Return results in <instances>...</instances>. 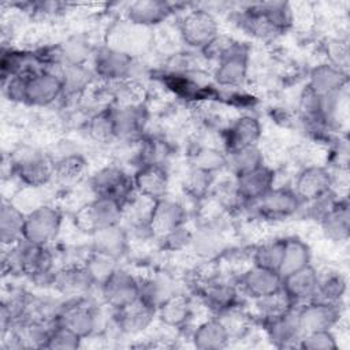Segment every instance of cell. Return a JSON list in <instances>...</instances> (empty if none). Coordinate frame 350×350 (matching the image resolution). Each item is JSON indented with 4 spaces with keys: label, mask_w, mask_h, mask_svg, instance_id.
Returning <instances> with one entry per match:
<instances>
[{
    "label": "cell",
    "mask_w": 350,
    "mask_h": 350,
    "mask_svg": "<svg viewBox=\"0 0 350 350\" xmlns=\"http://www.w3.org/2000/svg\"><path fill=\"white\" fill-rule=\"evenodd\" d=\"M10 175L30 189L46 186L55 179L53 160L49 153L36 148H21L10 157Z\"/></svg>",
    "instance_id": "obj_3"
},
{
    "label": "cell",
    "mask_w": 350,
    "mask_h": 350,
    "mask_svg": "<svg viewBox=\"0 0 350 350\" xmlns=\"http://www.w3.org/2000/svg\"><path fill=\"white\" fill-rule=\"evenodd\" d=\"M227 154L226 168L230 171L231 176H238L245 172H249L262 164H265L264 153L258 145L242 148Z\"/></svg>",
    "instance_id": "obj_40"
},
{
    "label": "cell",
    "mask_w": 350,
    "mask_h": 350,
    "mask_svg": "<svg viewBox=\"0 0 350 350\" xmlns=\"http://www.w3.org/2000/svg\"><path fill=\"white\" fill-rule=\"evenodd\" d=\"M190 247L201 257L211 258L224 249L221 231L213 226H204L191 234Z\"/></svg>",
    "instance_id": "obj_41"
},
{
    "label": "cell",
    "mask_w": 350,
    "mask_h": 350,
    "mask_svg": "<svg viewBox=\"0 0 350 350\" xmlns=\"http://www.w3.org/2000/svg\"><path fill=\"white\" fill-rule=\"evenodd\" d=\"M302 201L293 186H273L260 200L250 204L256 215L262 220H284L302 211Z\"/></svg>",
    "instance_id": "obj_9"
},
{
    "label": "cell",
    "mask_w": 350,
    "mask_h": 350,
    "mask_svg": "<svg viewBox=\"0 0 350 350\" xmlns=\"http://www.w3.org/2000/svg\"><path fill=\"white\" fill-rule=\"evenodd\" d=\"M116 260L107 257L104 254H100L97 252H90V254L86 257V260L83 261V264L86 265V268L89 269L92 278L94 279L96 284L98 286L100 283H103L107 276L115 269L118 268L116 265Z\"/></svg>",
    "instance_id": "obj_49"
},
{
    "label": "cell",
    "mask_w": 350,
    "mask_h": 350,
    "mask_svg": "<svg viewBox=\"0 0 350 350\" xmlns=\"http://www.w3.org/2000/svg\"><path fill=\"white\" fill-rule=\"evenodd\" d=\"M172 14L174 4L164 0H138L130 3L126 10L127 22L142 29L161 25Z\"/></svg>",
    "instance_id": "obj_25"
},
{
    "label": "cell",
    "mask_w": 350,
    "mask_h": 350,
    "mask_svg": "<svg viewBox=\"0 0 350 350\" xmlns=\"http://www.w3.org/2000/svg\"><path fill=\"white\" fill-rule=\"evenodd\" d=\"M191 343L200 350H219L230 345L231 334L226 324L217 317L201 321L191 332Z\"/></svg>",
    "instance_id": "obj_30"
},
{
    "label": "cell",
    "mask_w": 350,
    "mask_h": 350,
    "mask_svg": "<svg viewBox=\"0 0 350 350\" xmlns=\"http://www.w3.org/2000/svg\"><path fill=\"white\" fill-rule=\"evenodd\" d=\"M191 234L193 232L189 231V228L186 226H183V227H179L157 239L160 241V245L163 249H165L168 252H179V250H183L190 246Z\"/></svg>",
    "instance_id": "obj_50"
},
{
    "label": "cell",
    "mask_w": 350,
    "mask_h": 350,
    "mask_svg": "<svg viewBox=\"0 0 350 350\" xmlns=\"http://www.w3.org/2000/svg\"><path fill=\"white\" fill-rule=\"evenodd\" d=\"M215 174L189 167V171L182 182V189L187 197L200 201L211 196L212 189L215 186Z\"/></svg>",
    "instance_id": "obj_45"
},
{
    "label": "cell",
    "mask_w": 350,
    "mask_h": 350,
    "mask_svg": "<svg viewBox=\"0 0 350 350\" xmlns=\"http://www.w3.org/2000/svg\"><path fill=\"white\" fill-rule=\"evenodd\" d=\"M331 150L328 153L329 167L338 171H347L349 168V144L347 139H335L331 141Z\"/></svg>",
    "instance_id": "obj_51"
},
{
    "label": "cell",
    "mask_w": 350,
    "mask_h": 350,
    "mask_svg": "<svg viewBox=\"0 0 350 350\" xmlns=\"http://www.w3.org/2000/svg\"><path fill=\"white\" fill-rule=\"evenodd\" d=\"M137 66L131 53L103 45L92 53V71L104 83L130 81Z\"/></svg>",
    "instance_id": "obj_4"
},
{
    "label": "cell",
    "mask_w": 350,
    "mask_h": 350,
    "mask_svg": "<svg viewBox=\"0 0 350 350\" xmlns=\"http://www.w3.org/2000/svg\"><path fill=\"white\" fill-rule=\"evenodd\" d=\"M335 178L325 165H305L295 176L293 189L302 202L317 200L334 191Z\"/></svg>",
    "instance_id": "obj_14"
},
{
    "label": "cell",
    "mask_w": 350,
    "mask_h": 350,
    "mask_svg": "<svg viewBox=\"0 0 350 350\" xmlns=\"http://www.w3.org/2000/svg\"><path fill=\"white\" fill-rule=\"evenodd\" d=\"M113 119L118 141L139 142L144 138V131L148 123L146 107L141 104L113 105Z\"/></svg>",
    "instance_id": "obj_18"
},
{
    "label": "cell",
    "mask_w": 350,
    "mask_h": 350,
    "mask_svg": "<svg viewBox=\"0 0 350 350\" xmlns=\"http://www.w3.org/2000/svg\"><path fill=\"white\" fill-rule=\"evenodd\" d=\"M100 308L86 297L66 298L60 304L56 323L68 328L82 339L98 335L104 329Z\"/></svg>",
    "instance_id": "obj_2"
},
{
    "label": "cell",
    "mask_w": 350,
    "mask_h": 350,
    "mask_svg": "<svg viewBox=\"0 0 350 350\" xmlns=\"http://www.w3.org/2000/svg\"><path fill=\"white\" fill-rule=\"evenodd\" d=\"M284 238L275 237L258 243L252 252V264L279 272L283 257Z\"/></svg>",
    "instance_id": "obj_42"
},
{
    "label": "cell",
    "mask_w": 350,
    "mask_h": 350,
    "mask_svg": "<svg viewBox=\"0 0 350 350\" xmlns=\"http://www.w3.org/2000/svg\"><path fill=\"white\" fill-rule=\"evenodd\" d=\"M92 237V250L119 261L129 249L130 235L122 224L96 231Z\"/></svg>",
    "instance_id": "obj_29"
},
{
    "label": "cell",
    "mask_w": 350,
    "mask_h": 350,
    "mask_svg": "<svg viewBox=\"0 0 350 350\" xmlns=\"http://www.w3.org/2000/svg\"><path fill=\"white\" fill-rule=\"evenodd\" d=\"M94 197H105L126 206L135 196L133 175L119 165H105L94 172L89 180Z\"/></svg>",
    "instance_id": "obj_6"
},
{
    "label": "cell",
    "mask_w": 350,
    "mask_h": 350,
    "mask_svg": "<svg viewBox=\"0 0 350 350\" xmlns=\"http://www.w3.org/2000/svg\"><path fill=\"white\" fill-rule=\"evenodd\" d=\"M63 213L51 204H41L26 213L23 239L36 245L51 246L62 231Z\"/></svg>",
    "instance_id": "obj_7"
},
{
    "label": "cell",
    "mask_w": 350,
    "mask_h": 350,
    "mask_svg": "<svg viewBox=\"0 0 350 350\" xmlns=\"http://www.w3.org/2000/svg\"><path fill=\"white\" fill-rule=\"evenodd\" d=\"M170 157H171V146L164 138L144 137L139 141L138 165L156 164V165L167 167Z\"/></svg>",
    "instance_id": "obj_44"
},
{
    "label": "cell",
    "mask_w": 350,
    "mask_h": 350,
    "mask_svg": "<svg viewBox=\"0 0 350 350\" xmlns=\"http://www.w3.org/2000/svg\"><path fill=\"white\" fill-rule=\"evenodd\" d=\"M211 196H213L216 204L227 213H238L249 206V204H246V201L239 194L232 176L231 179L215 183Z\"/></svg>",
    "instance_id": "obj_46"
},
{
    "label": "cell",
    "mask_w": 350,
    "mask_h": 350,
    "mask_svg": "<svg viewBox=\"0 0 350 350\" xmlns=\"http://www.w3.org/2000/svg\"><path fill=\"white\" fill-rule=\"evenodd\" d=\"M219 34V22L216 16L204 8L190 10L179 22L180 40L189 48L196 51L206 48Z\"/></svg>",
    "instance_id": "obj_8"
},
{
    "label": "cell",
    "mask_w": 350,
    "mask_h": 350,
    "mask_svg": "<svg viewBox=\"0 0 350 350\" xmlns=\"http://www.w3.org/2000/svg\"><path fill=\"white\" fill-rule=\"evenodd\" d=\"M312 264V250L309 245L299 237H286L283 257L279 267V275L282 278L299 271Z\"/></svg>",
    "instance_id": "obj_34"
},
{
    "label": "cell",
    "mask_w": 350,
    "mask_h": 350,
    "mask_svg": "<svg viewBox=\"0 0 350 350\" xmlns=\"http://www.w3.org/2000/svg\"><path fill=\"white\" fill-rule=\"evenodd\" d=\"M97 286L83 262H72L56 268L52 287L66 298L86 297Z\"/></svg>",
    "instance_id": "obj_16"
},
{
    "label": "cell",
    "mask_w": 350,
    "mask_h": 350,
    "mask_svg": "<svg viewBox=\"0 0 350 350\" xmlns=\"http://www.w3.org/2000/svg\"><path fill=\"white\" fill-rule=\"evenodd\" d=\"M282 282L283 279L279 272L253 264L237 279L241 294L250 298L252 301L280 290Z\"/></svg>",
    "instance_id": "obj_21"
},
{
    "label": "cell",
    "mask_w": 350,
    "mask_h": 350,
    "mask_svg": "<svg viewBox=\"0 0 350 350\" xmlns=\"http://www.w3.org/2000/svg\"><path fill=\"white\" fill-rule=\"evenodd\" d=\"M98 290L104 304L112 310H119L138 299L139 278L118 267L98 284Z\"/></svg>",
    "instance_id": "obj_10"
},
{
    "label": "cell",
    "mask_w": 350,
    "mask_h": 350,
    "mask_svg": "<svg viewBox=\"0 0 350 350\" xmlns=\"http://www.w3.org/2000/svg\"><path fill=\"white\" fill-rule=\"evenodd\" d=\"M82 338L70 331L68 328L55 324L49 332L45 349L51 350H74L82 346Z\"/></svg>",
    "instance_id": "obj_47"
},
{
    "label": "cell",
    "mask_w": 350,
    "mask_h": 350,
    "mask_svg": "<svg viewBox=\"0 0 350 350\" xmlns=\"http://www.w3.org/2000/svg\"><path fill=\"white\" fill-rule=\"evenodd\" d=\"M194 316L193 302L185 294H174L157 308V320L172 329L185 328Z\"/></svg>",
    "instance_id": "obj_31"
},
{
    "label": "cell",
    "mask_w": 350,
    "mask_h": 350,
    "mask_svg": "<svg viewBox=\"0 0 350 350\" xmlns=\"http://www.w3.org/2000/svg\"><path fill=\"white\" fill-rule=\"evenodd\" d=\"M55 168V179L62 185H72L79 182L88 172V160L78 150H67L52 157Z\"/></svg>",
    "instance_id": "obj_33"
},
{
    "label": "cell",
    "mask_w": 350,
    "mask_h": 350,
    "mask_svg": "<svg viewBox=\"0 0 350 350\" xmlns=\"http://www.w3.org/2000/svg\"><path fill=\"white\" fill-rule=\"evenodd\" d=\"M189 163V165L193 168H198L216 175L219 171L226 168L227 154L224 150H220L213 146L197 145L190 152Z\"/></svg>",
    "instance_id": "obj_43"
},
{
    "label": "cell",
    "mask_w": 350,
    "mask_h": 350,
    "mask_svg": "<svg viewBox=\"0 0 350 350\" xmlns=\"http://www.w3.org/2000/svg\"><path fill=\"white\" fill-rule=\"evenodd\" d=\"M3 273L29 278L38 286H52L55 253L48 245H36L26 239L12 246H3Z\"/></svg>",
    "instance_id": "obj_1"
},
{
    "label": "cell",
    "mask_w": 350,
    "mask_h": 350,
    "mask_svg": "<svg viewBox=\"0 0 350 350\" xmlns=\"http://www.w3.org/2000/svg\"><path fill=\"white\" fill-rule=\"evenodd\" d=\"M86 133L92 141L101 145H108L118 141L112 104L103 107L88 119Z\"/></svg>",
    "instance_id": "obj_36"
},
{
    "label": "cell",
    "mask_w": 350,
    "mask_h": 350,
    "mask_svg": "<svg viewBox=\"0 0 350 350\" xmlns=\"http://www.w3.org/2000/svg\"><path fill=\"white\" fill-rule=\"evenodd\" d=\"M237 189L246 204H253L260 200L269 189L275 186L276 172L268 164H262L249 172L232 176Z\"/></svg>",
    "instance_id": "obj_26"
},
{
    "label": "cell",
    "mask_w": 350,
    "mask_h": 350,
    "mask_svg": "<svg viewBox=\"0 0 350 350\" xmlns=\"http://www.w3.org/2000/svg\"><path fill=\"white\" fill-rule=\"evenodd\" d=\"M262 329L267 335V339L279 349L298 347L302 331L298 323L297 308L293 310L273 317L271 320L262 321Z\"/></svg>",
    "instance_id": "obj_23"
},
{
    "label": "cell",
    "mask_w": 350,
    "mask_h": 350,
    "mask_svg": "<svg viewBox=\"0 0 350 350\" xmlns=\"http://www.w3.org/2000/svg\"><path fill=\"white\" fill-rule=\"evenodd\" d=\"M123 216L124 206L120 202L105 197H94L78 209L74 221L79 231L92 235L98 230L122 224Z\"/></svg>",
    "instance_id": "obj_5"
},
{
    "label": "cell",
    "mask_w": 350,
    "mask_h": 350,
    "mask_svg": "<svg viewBox=\"0 0 350 350\" xmlns=\"http://www.w3.org/2000/svg\"><path fill=\"white\" fill-rule=\"evenodd\" d=\"M327 53H328V63L346 70L347 60H349V46L346 40H342V38L331 40L329 44L327 45Z\"/></svg>",
    "instance_id": "obj_52"
},
{
    "label": "cell",
    "mask_w": 350,
    "mask_h": 350,
    "mask_svg": "<svg viewBox=\"0 0 350 350\" xmlns=\"http://www.w3.org/2000/svg\"><path fill=\"white\" fill-rule=\"evenodd\" d=\"M202 304L216 314L224 313L234 308H239L241 290L237 280L232 282L217 273L205 279L198 290Z\"/></svg>",
    "instance_id": "obj_11"
},
{
    "label": "cell",
    "mask_w": 350,
    "mask_h": 350,
    "mask_svg": "<svg viewBox=\"0 0 350 350\" xmlns=\"http://www.w3.org/2000/svg\"><path fill=\"white\" fill-rule=\"evenodd\" d=\"M133 180L137 194L146 200L154 202L168 197L170 175L167 167L156 164L138 165L133 174Z\"/></svg>",
    "instance_id": "obj_20"
},
{
    "label": "cell",
    "mask_w": 350,
    "mask_h": 350,
    "mask_svg": "<svg viewBox=\"0 0 350 350\" xmlns=\"http://www.w3.org/2000/svg\"><path fill=\"white\" fill-rule=\"evenodd\" d=\"M112 321L123 335H139L150 328L157 319V310L141 299L112 310Z\"/></svg>",
    "instance_id": "obj_22"
},
{
    "label": "cell",
    "mask_w": 350,
    "mask_h": 350,
    "mask_svg": "<svg viewBox=\"0 0 350 350\" xmlns=\"http://www.w3.org/2000/svg\"><path fill=\"white\" fill-rule=\"evenodd\" d=\"M63 83V97L74 98L85 93L94 81L92 68L85 64H63L59 72Z\"/></svg>",
    "instance_id": "obj_35"
},
{
    "label": "cell",
    "mask_w": 350,
    "mask_h": 350,
    "mask_svg": "<svg viewBox=\"0 0 350 350\" xmlns=\"http://www.w3.org/2000/svg\"><path fill=\"white\" fill-rule=\"evenodd\" d=\"M249 48L237 41L235 45L216 62L213 79L221 88H241L247 79Z\"/></svg>",
    "instance_id": "obj_12"
},
{
    "label": "cell",
    "mask_w": 350,
    "mask_h": 350,
    "mask_svg": "<svg viewBox=\"0 0 350 350\" xmlns=\"http://www.w3.org/2000/svg\"><path fill=\"white\" fill-rule=\"evenodd\" d=\"M319 224L327 239L342 243L350 234V205L346 197H338L327 212L320 217Z\"/></svg>",
    "instance_id": "obj_27"
},
{
    "label": "cell",
    "mask_w": 350,
    "mask_h": 350,
    "mask_svg": "<svg viewBox=\"0 0 350 350\" xmlns=\"http://www.w3.org/2000/svg\"><path fill=\"white\" fill-rule=\"evenodd\" d=\"M298 347L305 350H336L338 340L332 329L312 331L302 334Z\"/></svg>",
    "instance_id": "obj_48"
},
{
    "label": "cell",
    "mask_w": 350,
    "mask_h": 350,
    "mask_svg": "<svg viewBox=\"0 0 350 350\" xmlns=\"http://www.w3.org/2000/svg\"><path fill=\"white\" fill-rule=\"evenodd\" d=\"M253 306H254L256 317L260 319L261 323L271 320L273 317L282 316L293 310L294 308H297L291 301V298L287 295V293L283 290V287L265 297L253 299Z\"/></svg>",
    "instance_id": "obj_39"
},
{
    "label": "cell",
    "mask_w": 350,
    "mask_h": 350,
    "mask_svg": "<svg viewBox=\"0 0 350 350\" xmlns=\"http://www.w3.org/2000/svg\"><path fill=\"white\" fill-rule=\"evenodd\" d=\"M26 213L11 201H3L0 208V242L12 246L23 239Z\"/></svg>",
    "instance_id": "obj_32"
},
{
    "label": "cell",
    "mask_w": 350,
    "mask_h": 350,
    "mask_svg": "<svg viewBox=\"0 0 350 350\" xmlns=\"http://www.w3.org/2000/svg\"><path fill=\"white\" fill-rule=\"evenodd\" d=\"M347 82V70L325 62L314 66L309 71L306 86L320 97L327 98L336 93L345 92Z\"/></svg>",
    "instance_id": "obj_24"
},
{
    "label": "cell",
    "mask_w": 350,
    "mask_h": 350,
    "mask_svg": "<svg viewBox=\"0 0 350 350\" xmlns=\"http://www.w3.org/2000/svg\"><path fill=\"white\" fill-rule=\"evenodd\" d=\"M174 294H176L174 284L165 275L156 273L144 279L139 278L138 299L150 305L156 310L165 299H168Z\"/></svg>",
    "instance_id": "obj_37"
},
{
    "label": "cell",
    "mask_w": 350,
    "mask_h": 350,
    "mask_svg": "<svg viewBox=\"0 0 350 350\" xmlns=\"http://www.w3.org/2000/svg\"><path fill=\"white\" fill-rule=\"evenodd\" d=\"M63 97V83L59 72L41 70L26 75L25 101L29 107H49Z\"/></svg>",
    "instance_id": "obj_13"
},
{
    "label": "cell",
    "mask_w": 350,
    "mask_h": 350,
    "mask_svg": "<svg viewBox=\"0 0 350 350\" xmlns=\"http://www.w3.org/2000/svg\"><path fill=\"white\" fill-rule=\"evenodd\" d=\"M282 287L295 306L314 301L319 284V272L310 264L282 278Z\"/></svg>",
    "instance_id": "obj_28"
},
{
    "label": "cell",
    "mask_w": 350,
    "mask_h": 350,
    "mask_svg": "<svg viewBox=\"0 0 350 350\" xmlns=\"http://www.w3.org/2000/svg\"><path fill=\"white\" fill-rule=\"evenodd\" d=\"M261 137V122L253 115H242L237 118L221 131L223 146L226 153L258 145Z\"/></svg>",
    "instance_id": "obj_19"
},
{
    "label": "cell",
    "mask_w": 350,
    "mask_h": 350,
    "mask_svg": "<svg viewBox=\"0 0 350 350\" xmlns=\"http://www.w3.org/2000/svg\"><path fill=\"white\" fill-rule=\"evenodd\" d=\"M187 209L185 205L170 197L153 202L149 228L153 238H160L179 227L186 226Z\"/></svg>",
    "instance_id": "obj_17"
},
{
    "label": "cell",
    "mask_w": 350,
    "mask_h": 350,
    "mask_svg": "<svg viewBox=\"0 0 350 350\" xmlns=\"http://www.w3.org/2000/svg\"><path fill=\"white\" fill-rule=\"evenodd\" d=\"M346 291H347V280L340 271L329 269L323 273L319 272V284H317V294L314 301L342 305Z\"/></svg>",
    "instance_id": "obj_38"
},
{
    "label": "cell",
    "mask_w": 350,
    "mask_h": 350,
    "mask_svg": "<svg viewBox=\"0 0 350 350\" xmlns=\"http://www.w3.org/2000/svg\"><path fill=\"white\" fill-rule=\"evenodd\" d=\"M298 323L302 334L334 329L342 317V305L323 301H310L297 306Z\"/></svg>",
    "instance_id": "obj_15"
}]
</instances>
